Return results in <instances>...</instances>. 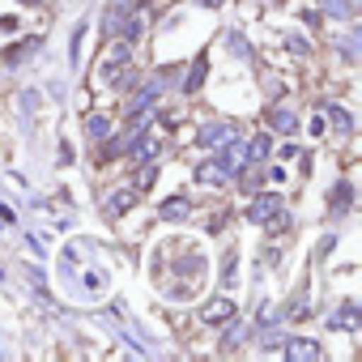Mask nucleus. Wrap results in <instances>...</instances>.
Wrapping results in <instances>:
<instances>
[{
	"mask_svg": "<svg viewBox=\"0 0 362 362\" xmlns=\"http://www.w3.org/2000/svg\"><path fill=\"white\" fill-rule=\"evenodd\" d=\"M201 5H209V9H214V5H222V0H201Z\"/></svg>",
	"mask_w": 362,
	"mask_h": 362,
	"instance_id": "10",
	"label": "nucleus"
},
{
	"mask_svg": "<svg viewBox=\"0 0 362 362\" xmlns=\"http://www.w3.org/2000/svg\"><path fill=\"white\" fill-rule=\"evenodd\" d=\"M269 124H277L281 132H294V115H290V111H273V115H269Z\"/></svg>",
	"mask_w": 362,
	"mask_h": 362,
	"instance_id": "9",
	"label": "nucleus"
},
{
	"mask_svg": "<svg viewBox=\"0 0 362 362\" xmlns=\"http://www.w3.org/2000/svg\"><path fill=\"white\" fill-rule=\"evenodd\" d=\"M286 354H290V358H320V345H315V341H307V337H298V341H290V345H286Z\"/></svg>",
	"mask_w": 362,
	"mask_h": 362,
	"instance_id": "3",
	"label": "nucleus"
},
{
	"mask_svg": "<svg viewBox=\"0 0 362 362\" xmlns=\"http://www.w3.org/2000/svg\"><path fill=\"white\" fill-rule=\"evenodd\" d=\"M86 128H90L94 136H107V132H111V119H107V115H90V119H86Z\"/></svg>",
	"mask_w": 362,
	"mask_h": 362,
	"instance_id": "7",
	"label": "nucleus"
},
{
	"mask_svg": "<svg viewBox=\"0 0 362 362\" xmlns=\"http://www.w3.org/2000/svg\"><path fill=\"white\" fill-rule=\"evenodd\" d=\"M128 205H132V192H115V197H111V209H107V214H111V218H119V214H124Z\"/></svg>",
	"mask_w": 362,
	"mask_h": 362,
	"instance_id": "8",
	"label": "nucleus"
},
{
	"mask_svg": "<svg viewBox=\"0 0 362 362\" xmlns=\"http://www.w3.org/2000/svg\"><path fill=\"white\" fill-rule=\"evenodd\" d=\"M201 81H205V60H197V64H192V73H188V81H184V90L192 94V90H201Z\"/></svg>",
	"mask_w": 362,
	"mask_h": 362,
	"instance_id": "6",
	"label": "nucleus"
},
{
	"mask_svg": "<svg viewBox=\"0 0 362 362\" xmlns=\"http://www.w3.org/2000/svg\"><path fill=\"white\" fill-rule=\"evenodd\" d=\"M158 214H162V218H170V222H175V218H188V201H179V197H175V201H166Z\"/></svg>",
	"mask_w": 362,
	"mask_h": 362,
	"instance_id": "5",
	"label": "nucleus"
},
{
	"mask_svg": "<svg viewBox=\"0 0 362 362\" xmlns=\"http://www.w3.org/2000/svg\"><path fill=\"white\" fill-rule=\"evenodd\" d=\"M349 201H354V188H349V184H337V192H332V209H337V214H345V209H349Z\"/></svg>",
	"mask_w": 362,
	"mask_h": 362,
	"instance_id": "4",
	"label": "nucleus"
},
{
	"mask_svg": "<svg viewBox=\"0 0 362 362\" xmlns=\"http://www.w3.org/2000/svg\"><path fill=\"white\" fill-rule=\"evenodd\" d=\"M230 315H235V303H230V298H218V303H209V307L201 311L205 324H222V320H230Z\"/></svg>",
	"mask_w": 362,
	"mask_h": 362,
	"instance_id": "2",
	"label": "nucleus"
},
{
	"mask_svg": "<svg viewBox=\"0 0 362 362\" xmlns=\"http://www.w3.org/2000/svg\"><path fill=\"white\" fill-rule=\"evenodd\" d=\"M277 214H281V197H273V192L256 197V201H252V209H247V218H252V222H273Z\"/></svg>",
	"mask_w": 362,
	"mask_h": 362,
	"instance_id": "1",
	"label": "nucleus"
},
{
	"mask_svg": "<svg viewBox=\"0 0 362 362\" xmlns=\"http://www.w3.org/2000/svg\"><path fill=\"white\" fill-rule=\"evenodd\" d=\"M22 5H39V0H22Z\"/></svg>",
	"mask_w": 362,
	"mask_h": 362,
	"instance_id": "11",
	"label": "nucleus"
}]
</instances>
